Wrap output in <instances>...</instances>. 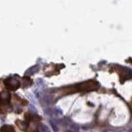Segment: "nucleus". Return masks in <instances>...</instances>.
<instances>
[{
	"label": "nucleus",
	"mask_w": 132,
	"mask_h": 132,
	"mask_svg": "<svg viewBox=\"0 0 132 132\" xmlns=\"http://www.w3.org/2000/svg\"><path fill=\"white\" fill-rule=\"evenodd\" d=\"M76 90L77 91H81V92H89V91H93L97 90L98 89V83L96 81L91 80V81H87L79 84L76 86Z\"/></svg>",
	"instance_id": "obj_1"
},
{
	"label": "nucleus",
	"mask_w": 132,
	"mask_h": 132,
	"mask_svg": "<svg viewBox=\"0 0 132 132\" xmlns=\"http://www.w3.org/2000/svg\"><path fill=\"white\" fill-rule=\"evenodd\" d=\"M4 83L7 86V87L10 90H16L20 86V82L17 79H13V78L6 79L4 81Z\"/></svg>",
	"instance_id": "obj_2"
},
{
	"label": "nucleus",
	"mask_w": 132,
	"mask_h": 132,
	"mask_svg": "<svg viewBox=\"0 0 132 132\" xmlns=\"http://www.w3.org/2000/svg\"><path fill=\"white\" fill-rule=\"evenodd\" d=\"M0 97H1L2 102H9V98H10L9 93L3 92V93H2L1 94H0Z\"/></svg>",
	"instance_id": "obj_3"
},
{
	"label": "nucleus",
	"mask_w": 132,
	"mask_h": 132,
	"mask_svg": "<svg viewBox=\"0 0 132 132\" xmlns=\"http://www.w3.org/2000/svg\"><path fill=\"white\" fill-rule=\"evenodd\" d=\"M1 132H15L13 126H4L1 128Z\"/></svg>",
	"instance_id": "obj_4"
}]
</instances>
